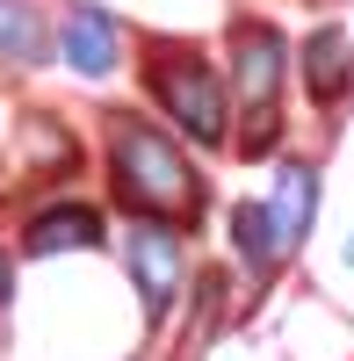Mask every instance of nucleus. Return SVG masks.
Returning a JSON list of instances; mask_svg holds the SVG:
<instances>
[{
	"instance_id": "nucleus-11",
	"label": "nucleus",
	"mask_w": 354,
	"mask_h": 361,
	"mask_svg": "<svg viewBox=\"0 0 354 361\" xmlns=\"http://www.w3.org/2000/svg\"><path fill=\"white\" fill-rule=\"evenodd\" d=\"M8 296H15V260L0 253V304H8Z\"/></svg>"
},
{
	"instance_id": "nucleus-6",
	"label": "nucleus",
	"mask_w": 354,
	"mask_h": 361,
	"mask_svg": "<svg viewBox=\"0 0 354 361\" xmlns=\"http://www.w3.org/2000/svg\"><path fill=\"white\" fill-rule=\"evenodd\" d=\"M260 224H268L275 267H289L304 253V238L318 224V166L311 159H282L275 166V188H268V202H260Z\"/></svg>"
},
{
	"instance_id": "nucleus-8",
	"label": "nucleus",
	"mask_w": 354,
	"mask_h": 361,
	"mask_svg": "<svg viewBox=\"0 0 354 361\" xmlns=\"http://www.w3.org/2000/svg\"><path fill=\"white\" fill-rule=\"evenodd\" d=\"M304 87H311V102L318 109H340V94L354 87V44H347V29H311L304 37Z\"/></svg>"
},
{
	"instance_id": "nucleus-4",
	"label": "nucleus",
	"mask_w": 354,
	"mask_h": 361,
	"mask_svg": "<svg viewBox=\"0 0 354 361\" xmlns=\"http://www.w3.org/2000/svg\"><path fill=\"white\" fill-rule=\"evenodd\" d=\"M123 267H130V282H138V304H145V325H159L181 311V296L195 282V267H188V238L181 224H166V217H130L123 231Z\"/></svg>"
},
{
	"instance_id": "nucleus-9",
	"label": "nucleus",
	"mask_w": 354,
	"mask_h": 361,
	"mask_svg": "<svg viewBox=\"0 0 354 361\" xmlns=\"http://www.w3.org/2000/svg\"><path fill=\"white\" fill-rule=\"evenodd\" d=\"M0 58H15V66H44L51 58V22L37 0H0Z\"/></svg>"
},
{
	"instance_id": "nucleus-3",
	"label": "nucleus",
	"mask_w": 354,
	"mask_h": 361,
	"mask_svg": "<svg viewBox=\"0 0 354 361\" xmlns=\"http://www.w3.org/2000/svg\"><path fill=\"white\" fill-rule=\"evenodd\" d=\"M282 80H289V44L275 22H239L231 29V116L246 109V123H231V145H260L275 137V116H282Z\"/></svg>"
},
{
	"instance_id": "nucleus-1",
	"label": "nucleus",
	"mask_w": 354,
	"mask_h": 361,
	"mask_svg": "<svg viewBox=\"0 0 354 361\" xmlns=\"http://www.w3.org/2000/svg\"><path fill=\"white\" fill-rule=\"evenodd\" d=\"M102 173H109V195L116 209H130V217H195L202 209V173L188 166V152L173 145L152 116H109L102 130Z\"/></svg>"
},
{
	"instance_id": "nucleus-12",
	"label": "nucleus",
	"mask_w": 354,
	"mask_h": 361,
	"mask_svg": "<svg viewBox=\"0 0 354 361\" xmlns=\"http://www.w3.org/2000/svg\"><path fill=\"white\" fill-rule=\"evenodd\" d=\"M340 267H354V231H347V246H340Z\"/></svg>"
},
{
	"instance_id": "nucleus-5",
	"label": "nucleus",
	"mask_w": 354,
	"mask_h": 361,
	"mask_svg": "<svg viewBox=\"0 0 354 361\" xmlns=\"http://www.w3.org/2000/svg\"><path fill=\"white\" fill-rule=\"evenodd\" d=\"M51 58L80 80H109L123 66V22H116L102 0H66V15L51 29Z\"/></svg>"
},
{
	"instance_id": "nucleus-10",
	"label": "nucleus",
	"mask_w": 354,
	"mask_h": 361,
	"mask_svg": "<svg viewBox=\"0 0 354 361\" xmlns=\"http://www.w3.org/2000/svg\"><path fill=\"white\" fill-rule=\"evenodd\" d=\"M224 231H231V246L246 253L253 275H275V246H268V224H260V202H231L224 209Z\"/></svg>"
},
{
	"instance_id": "nucleus-7",
	"label": "nucleus",
	"mask_w": 354,
	"mask_h": 361,
	"mask_svg": "<svg viewBox=\"0 0 354 361\" xmlns=\"http://www.w3.org/2000/svg\"><path fill=\"white\" fill-rule=\"evenodd\" d=\"M102 238H109V224H102L94 202H51V209H37V217H29L22 246L37 253V260H51V253H94Z\"/></svg>"
},
{
	"instance_id": "nucleus-2",
	"label": "nucleus",
	"mask_w": 354,
	"mask_h": 361,
	"mask_svg": "<svg viewBox=\"0 0 354 361\" xmlns=\"http://www.w3.org/2000/svg\"><path fill=\"white\" fill-rule=\"evenodd\" d=\"M145 87H152V102L166 109V123L181 137L231 145V123H239V116H231V87H224V73L202 51H188V44L152 51V58H145Z\"/></svg>"
}]
</instances>
